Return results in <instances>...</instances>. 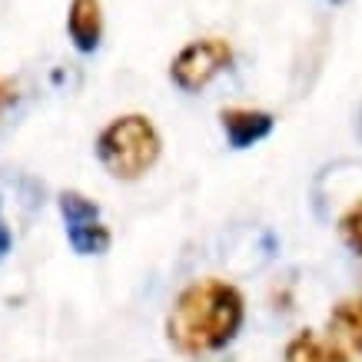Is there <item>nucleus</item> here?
Returning a JSON list of instances; mask_svg holds the SVG:
<instances>
[{"mask_svg": "<svg viewBox=\"0 0 362 362\" xmlns=\"http://www.w3.org/2000/svg\"><path fill=\"white\" fill-rule=\"evenodd\" d=\"M246 303L226 279L206 276L180 289L166 316V339L183 356H209L226 349L243 329Z\"/></svg>", "mask_w": 362, "mask_h": 362, "instance_id": "obj_1", "label": "nucleus"}, {"mask_svg": "<svg viewBox=\"0 0 362 362\" xmlns=\"http://www.w3.org/2000/svg\"><path fill=\"white\" fill-rule=\"evenodd\" d=\"M160 150H163V140L153 120L143 113H123L107 123L97 136V156L103 170L123 183H133L150 173L160 160Z\"/></svg>", "mask_w": 362, "mask_h": 362, "instance_id": "obj_2", "label": "nucleus"}, {"mask_svg": "<svg viewBox=\"0 0 362 362\" xmlns=\"http://www.w3.org/2000/svg\"><path fill=\"white\" fill-rule=\"evenodd\" d=\"M230 60H233V47L226 44L223 37H203V40L187 44L173 57L170 77H173V83L180 90L197 93V90H203L213 77H220L223 70L230 66Z\"/></svg>", "mask_w": 362, "mask_h": 362, "instance_id": "obj_3", "label": "nucleus"}, {"mask_svg": "<svg viewBox=\"0 0 362 362\" xmlns=\"http://www.w3.org/2000/svg\"><path fill=\"white\" fill-rule=\"evenodd\" d=\"M60 213L66 223V240L77 252H107L110 250V230L100 220V209L83 193H60Z\"/></svg>", "mask_w": 362, "mask_h": 362, "instance_id": "obj_4", "label": "nucleus"}, {"mask_svg": "<svg viewBox=\"0 0 362 362\" xmlns=\"http://www.w3.org/2000/svg\"><path fill=\"white\" fill-rule=\"evenodd\" d=\"M329 342L346 362H362V299H346L329 316Z\"/></svg>", "mask_w": 362, "mask_h": 362, "instance_id": "obj_5", "label": "nucleus"}, {"mask_svg": "<svg viewBox=\"0 0 362 362\" xmlns=\"http://www.w3.org/2000/svg\"><path fill=\"white\" fill-rule=\"evenodd\" d=\"M66 30L70 40L80 54H90L100 47L103 37V11H100V0H70V11H66Z\"/></svg>", "mask_w": 362, "mask_h": 362, "instance_id": "obj_6", "label": "nucleus"}, {"mask_svg": "<svg viewBox=\"0 0 362 362\" xmlns=\"http://www.w3.org/2000/svg\"><path fill=\"white\" fill-rule=\"evenodd\" d=\"M220 120H223V130H226V136H230V143L236 150L259 143L273 130V117L263 110H250V107H230V110L220 113Z\"/></svg>", "mask_w": 362, "mask_h": 362, "instance_id": "obj_7", "label": "nucleus"}, {"mask_svg": "<svg viewBox=\"0 0 362 362\" xmlns=\"http://www.w3.org/2000/svg\"><path fill=\"white\" fill-rule=\"evenodd\" d=\"M286 362H346V356L316 332H299L286 346Z\"/></svg>", "mask_w": 362, "mask_h": 362, "instance_id": "obj_8", "label": "nucleus"}, {"mask_svg": "<svg viewBox=\"0 0 362 362\" xmlns=\"http://www.w3.org/2000/svg\"><path fill=\"white\" fill-rule=\"evenodd\" d=\"M339 230H342V240L349 243V250L362 256V199L346 209V216L339 220Z\"/></svg>", "mask_w": 362, "mask_h": 362, "instance_id": "obj_9", "label": "nucleus"}, {"mask_svg": "<svg viewBox=\"0 0 362 362\" xmlns=\"http://www.w3.org/2000/svg\"><path fill=\"white\" fill-rule=\"evenodd\" d=\"M7 246H11V233L4 230V223H0V256L7 252Z\"/></svg>", "mask_w": 362, "mask_h": 362, "instance_id": "obj_10", "label": "nucleus"}, {"mask_svg": "<svg viewBox=\"0 0 362 362\" xmlns=\"http://www.w3.org/2000/svg\"><path fill=\"white\" fill-rule=\"evenodd\" d=\"M199 362H223V359H199Z\"/></svg>", "mask_w": 362, "mask_h": 362, "instance_id": "obj_11", "label": "nucleus"}]
</instances>
